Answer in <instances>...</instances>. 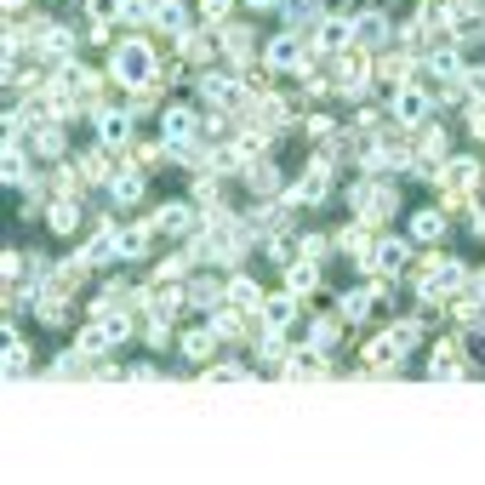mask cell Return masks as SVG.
<instances>
[{
    "label": "cell",
    "instance_id": "11",
    "mask_svg": "<svg viewBox=\"0 0 485 485\" xmlns=\"http://www.w3.org/2000/svg\"><path fill=\"white\" fill-rule=\"evenodd\" d=\"M149 223L160 228V235H195V200H166Z\"/></svg>",
    "mask_w": 485,
    "mask_h": 485
},
{
    "label": "cell",
    "instance_id": "37",
    "mask_svg": "<svg viewBox=\"0 0 485 485\" xmlns=\"http://www.w3.org/2000/svg\"><path fill=\"white\" fill-rule=\"evenodd\" d=\"M462 92H469V103H485V63L462 69Z\"/></svg>",
    "mask_w": 485,
    "mask_h": 485
},
{
    "label": "cell",
    "instance_id": "18",
    "mask_svg": "<svg viewBox=\"0 0 485 485\" xmlns=\"http://www.w3.org/2000/svg\"><path fill=\"white\" fill-rule=\"evenodd\" d=\"M29 143H35V155H40V160H63V155H69V143H63V120H57V126H52V120H40L35 132H29Z\"/></svg>",
    "mask_w": 485,
    "mask_h": 485
},
{
    "label": "cell",
    "instance_id": "39",
    "mask_svg": "<svg viewBox=\"0 0 485 485\" xmlns=\"http://www.w3.org/2000/svg\"><path fill=\"white\" fill-rule=\"evenodd\" d=\"M298 246H303V258H314V263H326V258H331V246H337V240H326V235H303Z\"/></svg>",
    "mask_w": 485,
    "mask_h": 485
},
{
    "label": "cell",
    "instance_id": "9",
    "mask_svg": "<svg viewBox=\"0 0 485 485\" xmlns=\"http://www.w3.org/2000/svg\"><path fill=\"white\" fill-rule=\"evenodd\" d=\"M474 183H480V160L474 155H446V166H440V188L474 195Z\"/></svg>",
    "mask_w": 485,
    "mask_h": 485
},
{
    "label": "cell",
    "instance_id": "1",
    "mask_svg": "<svg viewBox=\"0 0 485 485\" xmlns=\"http://www.w3.org/2000/svg\"><path fill=\"white\" fill-rule=\"evenodd\" d=\"M109 80H120L126 92L155 86V80H160V57H155L149 40H120L115 57H109Z\"/></svg>",
    "mask_w": 485,
    "mask_h": 485
},
{
    "label": "cell",
    "instance_id": "43",
    "mask_svg": "<svg viewBox=\"0 0 485 485\" xmlns=\"http://www.w3.org/2000/svg\"><path fill=\"white\" fill-rule=\"evenodd\" d=\"M469 109H474V115H469V132L485 137V103H469Z\"/></svg>",
    "mask_w": 485,
    "mask_h": 485
},
{
    "label": "cell",
    "instance_id": "7",
    "mask_svg": "<svg viewBox=\"0 0 485 485\" xmlns=\"http://www.w3.org/2000/svg\"><path fill=\"white\" fill-rule=\"evenodd\" d=\"M286 200L291 206H326L331 200V172H326V166H308V172L286 188Z\"/></svg>",
    "mask_w": 485,
    "mask_h": 485
},
{
    "label": "cell",
    "instance_id": "5",
    "mask_svg": "<svg viewBox=\"0 0 485 485\" xmlns=\"http://www.w3.org/2000/svg\"><path fill=\"white\" fill-rule=\"evenodd\" d=\"M132 109H92V132L103 149H132Z\"/></svg>",
    "mask_w": 485,
    "mask_h": 485
},
{
    "label": "cell",
    "instance_id": "45",
    "mask_svg": "<svg viewBox=\"0 0 485 485\" xmlns=\"http://www.w3.org/2000/svg\"><path fill=\"white\" fill-rule=\"evenodd\" d=\"M474 298H480V303H485V268H480V274H474Z\"/></svg>",
    "mask_w": 485,
    "mask_h": 485
},
{
    "label": "cell",
    "instance_id": "24",
    "mask_svg": "<svg viewBox=\"0 0 485 485\" xmlns=\"http://www.w3.org/2000/svg\"><path fill=\"white\" fill-rule=\"evenodd\" d=\"M280 17H286V29H314V17H326L320 12V0H280Z\"/></svg>",
    "mask_w": 485,
    "mask_h": 485
},
{
    "label": "cell",
    "instance_id": "17",
    "mask_svg": "<svg viewBox=\"0 0 485 485\" xmlns=\"http://www.w3.org/2000/svg\"><path fill=\"white\" fill-rule=\"evenodd\" d=\"M188 291V308H217L228 298V280H212V274H195V280L183 286Z\"/></svg>",
    "mask_w": 485,
    "mask_h": 485
},
{
    "label": "cell",
    "instance_id": "25",
    "mask_svg": "<svg viewBox=\"0 0 485 485\" xmlns=\"http://www.w3.org/2000/svg\"><path fill=\"white\" fill-rule=\"evenodd\" d=\"M263 298H268V291H263L258 280H246V274H235V280H228V303H235V308L258 314V308H263Z\"/></svg>",
    "mask_w": 485,
    "mask_h": 485
},
{
    "label": "cell",
    "instance_id": "27",
    "mask_svg": "<svg viewBox=\"0 0 485 485\" xmlns=\"http://www.w3.org/2000/svg\"><path fill=\"white\" fill-rule=\"evenodd\" d=\"M399 354H406V349H399L394 337H371V343H366V366H371V371H394Z\"/></svg>",
    "mask_w": 485,
    "mask_h": 485
},
{
    "label": "cell",
    "instance_id": "46",
    "mask_svg": "<svg viewBox=\"0 0 485 485\" xmlns=\"http://www.w3.org/2000/svg\"><path fill=\"white\" fill-rule=\"evenodd\" d=\"M24 6H29V0H6V17H12V12H24Z\"/></svg>",
    "mask_w": 485,
    "mask_h": 485
},
{
    "label": "cell",
    "instance_id": "26",
    "mask_svg": "<svg viewBox=\"0 0 485 485\" xmlns=\"http://www.w3.org/2000/svg\"><path fill=\"white\" fill-rule=\"evenodd\" d=\"M177 343H183V354H188V360H212L223 337H217V326H206V331H183Z\"/></svg>",
    "mask_w": 485,
    "mask_h": 485
},
{
    "label": "cell",
    "instance_id": "33",
    "mask_svg": "<svg viewBox=\"0 0 485 485\" xmlns=\"http://www.w3.org/2000/svg\"><path fill=\"white\" fill-rule=\"evenodd\" d=\"M143 343H149V349H166V343H172V320H166V314H149V326H143Z\"/></svg>",
    "mask_w": 485,
    "mask_h": 485
},
{
    "label": "cell",
    "instance_id": "42",
    "mask_svg": "<svg viewBox=\"0 0 485 485\" xmlns=\"http://www.w3.org/2000/svg\"><path fill=\"white\" fill-rule=\"evenodd\" d=\"M200 6H206V17H212V29H217L223 17H228V6H235V0H200Z\"/></svg>",
    "mask_w": 485,
    "mask_h": 485
},
{
    "label": "cell",
    "instance_id": "8",
    "mask_svg": "<svg viewBox=\"0 0 485 485\" xmlns=\"http://www.w3.org/2000/svg\"><path fill=\"white\" fill-rule=\"evenodd\" d=\"M417 52H383V57H371V75L377 80H389V86H406V80H417Z\"/></svg>",
    "mask_w": 485,
    "mask_h": 485
},
{
    "label": "cell",
    "instance_id": "38",
    "mask_svg": "<svg viewBox=\"0 0 485 485\" xmlns=\"http://www.w3.org/2000/svg\"><path fill=\"white\" fill-rule=\"evenodd\" d=\"M251 188H258V195H274V188H280V177H274V166H268V160L251 166Z\"/></svg>",
    "mask_w": 485,
    "mask_h": 485
},
{
    "label": "cell",
    "instance_id": "34",
    "mask_svg": "<svg viewBox=\"0 0 485 485\" xmlns=\"http://www.w3.org/2000/svg\"><path fill=\"white\" fill-rule=\"evenodd\" d=\"M389 337H394L399 349H417V343H423V320H394Z\"/></svg>",
    "mask_w": 485,
    "mask_h": 485
},
{
    "label": "cell",
    "instance_id": "28",
    "mask_svg": "<svg viewBox=\"0 0 485 485\" xmlns=\"http://www.w3.org/2000/svg\"><path fill=\"white\" fill-rule=\"evenodd\" d=\"M286 286L298 291V298H308V291L320 286V263H314V258H298V263L286 268Z\"/></svg>",
    "mask_w": 485,
    "mask_h": 485
},
{
    "label": "cell",
    "instance_id": "47",
    "mask_svg": "<svg viewBox=\"0 0 485 485\" xmlns=\"http://www.w3.org/2000/svg\"><path fill=\"white\" fill-rule=\"evenodd\" d=\"M246 6H258V12H263V6H280V0H246Z\"/></svg>",
    "mask_w": 485,
    "mask_h": 485
},
{
    "label": "cell",
    "instance_id": "15",
    "mask_svg": "<svg viewBox=\"0 0 485 485\" xmlns=\"http://www.w3.org/2000/svg\"><path fill=\"white\" fill-rule=\"evenodd\" d=\"M177 52H183V63H195V69H206V63H217V40L212 35H195V29H183L177 35Z\"/></svg>",
    "mask_w": 485,
    "mask_h": 485
},
{
    "label": "cell",
    "instance_id": "10",
    "mask_svg": "<svg viewBox=\"0 0 485 485\" xmlns=\"http://www.w3.org/2000/svg\"><path fill=\"white\" fill-rule=\"evenodd\" d=\"M160 120H166V143H188L200 132V109H195V103H166Z\"/></svg>",
    "mask_w": 485,
    "mask_h": 485
},
{
    "label": "cell",
    "instance_id": "32",
    "mask_svg": "<svg viewBox=\"0 0 485 485\" xmlns=\"http://www.w3.org/2000/svg\"><path fill=\"white\" fill-rule=\"evenodd\" d=\"M188 263H195V258H188V251H177V258H166V263L155 268V280H160V286H177L183 274H188Z\"/></svg>",
    "mask_w": 485,
    "mask_h": 485
},
{
    "label": "cell",
    "instance_id": "36",
    "mask_svg": "<svg viewBox=\"0 0 485 485\" xmlns=\"http://www.w3.org/2000/svg\"><path fill=\"white\" fill-rule=\"evenodd\" d=\"M206 383H212V389H223V383H251V377H246L235 360H223V366H212V371H206Z\"/></svg>",
    "mask_w": 485,
    "mask_h": 485
},
{
    "label": "cell",
    "instance_id": "4",
    "mask_svg": "<svg viewBox=\"0 0 485 485\" xmlns=\"http://www.w3.org/2000/svg\"><path fill=\"white\" fill-rule=\"evenodd\" d=\"M217 46H223V63L228 69H251V52H258V35H251V24H217Z\"/></svg>",
    "mask_w": 485,
    "mask_h": 485
},
{
    "label": "cell",
    "instance_id": "20",
    "mask_svg": "<svg viewBox=\"0 0 485 485\" xmlns=\"http://www.w3.org/2000/svg\"><path fill=\"white\" fill-rule=\"evenodd\" d=\"M337 343H343V314H337V320H308V349L314 354H337Z\"/></svg>",
    "mask_w": 485,
    "mask_h": 485
},
{
    "label": "cell",
    "instance_id": "19",
    "mask_svg": "<svg viewBox=\"0 0 485 485\" xmlns=\"http://www.w3.org/2000/svg\"><path fill=\"white\" fill-rule=\"evenodd\" d=\"M446 223H451L446 206H429V212H417V217H411V240H417V246H434L440 235H446Z\"/></svg>",
    "mask_w": 485,
    "mask_h": 485
},
{
    "label": "cell",
    "instance_id": "14",
    "mask_svg": "<svg viewBox=\"0 0 485 485\" xmlns=\"http://www.w3.org/2000/svg\"><path fill=\"white\" fill-rule=\"evenodd\" d=\"M298 308H303V298H298V291H291V298H286V291H268V298H263V326H291V320H298Z\"/></svg>",
    "mask_w": 485,
    "mask_h": 485
},
{
    "label": "cell",
    "instance_id": "23",
    "mask_svg": "<svg viewBox=\"0 0 485 485\" xmlns=\"http://www.w3.org/2000/svg\"><path fill=\"white\" fill-rule=\"evenodd\" d=\"M46 228H52V235H75V228H80V200H69V195L52 200L46 206Z\"/></svg>",
    "mask_w": 485,
    "mask_h": 485
},
{
    "label": "cell",
    "instance_id": "21",
    "mask_svg": "<svg viewBox=\"0 0 485 485\" xmlns=\"http://www.w3.org/2000/svg\"><path fill=\"white\" fill-rule=\"evenodd\" d=\"M35 52L46 57V63H63V57L75 52V29H63V24H46V35H40V46H35Z\"/></svg>",
    "mask_w": 485,
    "mask_h": 485
},
{
    "label": "cell",
    "instance_id": "30",
    "mask_svg": "<svg viewBox=\"0 0 485 485\" xmlns=\"http://www.w3.org/2000/svg\"><path fill=\"white\" fill-rule=\"evenodd\" d=\"M126 155H132V166H143V172H160L166 155H172V143H132Z\"/></svg>",
    "mask_w": 485,
    "mask_h": 485
},
{
    "label": "cell",
    "instance_id": "44",
    "mask_svg": "<svg viewBox=\"0 0 485 485\" xmlns=\"http://www.w3.org/2000/svg\"><path fill=\"white\" fill-rule=\"evenodd\" d=\"M469 200H474V206H480V212H485V177L474 183V195H469Z\"/></svg>",
    "mask_w": 485,
    "mask_h": 485
},
{
    "label": "cell",
    "instance_id": "16",
    "mask_svg": "<svg viewBox=\"0 0 485 485\" xmlns=\"http://www.w3.org/2000/svg\"><path fill=\"white\" fill-rule=\"evenodd\" d=\"M155 235H160L155 223H132V228H120V258L143 263V258H149V251H155Z\"/></svg>",
    "mask_w": 485,
    "mask_h": 485
},
{
    "label": "cell",
    "instance_id": "3",
    "mask_svg": "<svg viewBox=\"0 0 485 485\" xmlns=\"http://www.w3.org/2000/svg\"><path fill=\"white\" fill-rule=\"evenodd\" d=\"M263 63H268L274 75H308V69H314V46H303L298 35H286V40H268Z\"/></svg>",
    "mask_w": 485,
    "mask_h": 485
},
{
    "label": "cell",
    "instance_id": "13",
    "mask_svg": "<svg viewBox=\"0 0 485 485\" xmlns=\"http://www.w3.org/2000/svg\"><path fill=\"white\" fill-rule=\"evenodd\" d=\"M35 314H40V326H69V291H63V286H46V291H40V298H35Z\"/></svg>",
    "mask_w": 485,
    "mask_h": 485
},
{
    "label": "cell",
    "instance_id": "29",
    "mask_svg": "<svg viewBox=\"0 0 485 485\" xmlns=\"http://www.w3.org/2000/svg\"><path fill=\"white\" fill-rule=\"evenodd\" d=\"M155 29L160 35H183L188 29V6H183V0H160V6H155Z\"/></svg>",
    "mask_w": 485,
    "mask_h": 485
},
{
    "label": "cell",
    "instance_id": "6",
    "mask_svg": "<svg viewBox=\"0 0 485 485\" xmlns=\"http://www.w3.org/2000/svg\"><path fill=\"white\" fill-rule=\"evenodd\" d=\"M429 115H434V97L417 92V80L394 86V120H399V126H429Z\"/></svg>",
    "mask_w": 485,
    "mask_h": 485
},
{
    "label": "cell",
    "instance_id": "22",
    "mask_svg": "<svg viewBox=\"0 0 485 485\" xmlns=\"http://www.w3.org/2000/svg\"><path fill=\"white\" fill-rule=\"evenodd\" d=\"M109 200H115V206H137V200H143V166L109 177Z\"/></svg>",
    "mask_w": 485,
    "mask_h": 485
},
{
    "label": "cell",
    "instance_id": "35",
    "mask_svg": "<svg viewBox=\"0 0 485 485\" xmlns=\"http://www.w3.org/2000/svg\"><path fill=\"white\" fill-rule=\"evenodd\" d=\"M423 155H434V160H446V149H451V137L440 132V126H423V143H417Z\"/></svg>",
    "mask_w": 485,
    "mask_h": 485
},
{
    "label": "cell",
    "instance_id": "40",
    "mask_svg": "<svg viewBox=\"0 0 485 485\" xmlns=\"http://www.w3.org/2000/svg\"><path fill=\"white\" fill-rule=\"evenodd\" d=\"M24 268H29V258H17V251H6V258H0V274H6V286H12Z\"/></svg>",
    "mask_w": 485,
    "mask_h": 485
},
{
    "label": "cell",
    "instance_id": "41",
    "mask_svg": "<svg viewBox=\"0 0 485 485\" xmlns=\"http://www.w3.org/2000/svg\"><path fill=\"white\" fill-rule=\"evenodd\" d=\"M331 132H337V126H331V115H308V137H320V143H326Z\"/></svg>",
    "mask_w": 485,
    "mask_h": 485
},
{
    "label": "cell",
    "instance_id": "31",
    "mask_svg": "<svg viewBox=\"0 0 485 485\" xmlns=\"http://www.w3.org/2000/svg\"><path fill=\"white\" fill-rule=\"evenodd\" d=\"M0 177H6V183H24V177H29V160H24V149H17L12 137H6V160H0Z\"/></svg>",
    "mask_w": 485,
    "mask_h": 485
},
{
    "label": "cell",
    "instance_id": "2",
    "mask_svg": "<svg viewBox=\"0 0 485 485\" xmlns=\"http://www.w3.org/2000/svg\"><path fill=\"white\" fill-rule=\"evenodd\" d=\"M349 200H354V212H360L366 223H389V217L399 212V195H394V183H377V177L354 183V188H349Z\"/></svg>",
    "mask_w": 485,
    "mask_h": 485
},
{
    "label": "cell",
    "instance_id": "12",
    "mask_svg": "<svg viewBox=\"0 0 485 485\" xmlns=\"http://www.w3.org/2000/svg\"><path fill=\"white\" fill-rule=\"evenodd\" d=\"M389 40H394V24L383 12H360V17H354V46L377 52V46H389Z\"/></svg>",
    "mask_w": 485,
    "mask_h": 485
}]
</instances>
